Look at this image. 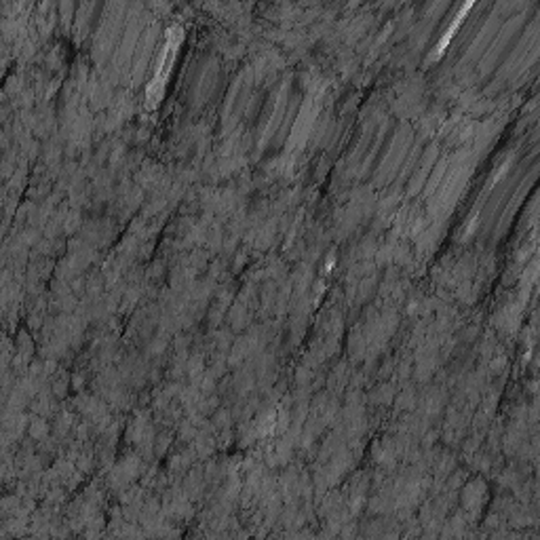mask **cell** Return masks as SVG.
Returning a JSON list of instances; mask_svg holds the SVG:
<instances>
[{
  "mask_svg": "<svg viewBox=\"0 0 540 540\" xmlns=\"http://www.w3.org/2000/svg\"><path fill=\"white\" fill-rule=\"evenodd\" d=\"M179 32H182L179 27H175V30H171V34H169L167 47H165L163 59H161V68H159V72H156L154 80L150 82V89H148V104H150V106H156V99H159L161 93H163L165 80H167L169 70H171V62H173V55H175V47H177V42H179V38H182Z\"/></svg>",
  "mask_w": 540,
  "mask_h": 540,
  "instance_id": "cell-1",
  "label": "cell"
}]
</instances>
